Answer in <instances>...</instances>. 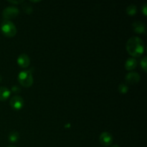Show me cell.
I'll return each mask as SVG.
<instances>
[{"label":"cell","mask_w":147,"mask_h":147,"mask_svg":"<svg viewBox=\"0 0 147 147\" xmlns=\"http://www.w3.org/2000/svg\"><path fill=\"white\" fill-rule=\"evenodd\" d=\"M126 50L132 57H139L144 52V43L140 37H131L126 42Z\"/></svg>","instance_id":"obj_1"},{"label":"cell","mask_w":147,"mask_h":147,"mask_svg":"<svg viewBox=\"0 0 147 147\" xmlns=\"http://www.w3.org/2000/svg\"><path fill=\"white\" fill-rule=\"evenodd\" d=\"M18 81L23 87H30L33 84L32 70H24L20 71L18 75Z\"/></svg>","instance_id":"obj_2"},{"label":"cell","mask_w":147,"mask_h":147,"mask_svg":"<svg viewBox=\"0 0 147 147\" xmlns=\"http://www.w3.org/2000/svg\"><path fill=\"white\" fill-rule=\"evenodd\" d=\"M1 32L8 37H12L17 34V27L11 20H4L1 23Z\"/></svg>","instance_id":"obj_3"},{"label":"cell","mask_w":147,"mask_h":147,"mask_svg":"<svg viewBox=\"0 0 147 147\" xmlns=\"http://www.w3.org/2000/svg\"><path fill=\"white\" fill-rule=\"evenodd\" d=\"M20 13V10L15 6H9L7 7L2 11V16L5 20H10L11 19L15 18Z\"/></svg>","instance_id":"obj_4"},{"label":"cell","mask_w":147,"mask_h":147,"mask_svg":"<svg viewBox=\"0 0 147 147\" xmlns=\"http://www.w3.org/2000/svg\"><path fill=\"white\" fill-rule=\"evenodd\" d=\"M9 105L14 110H20L24 106V100L20 96H14L10 98Z\"/></svg>","instance_id":"obj_5"},{"label":"cell","mask_w":147,"mask_h":147,"mask_svg":"<svg viewBox=\"0 0 147 147\" xmlns=\"http://www.w3.org/2000/svg\"><path fill=\"white\" fill-rule=\"evenodd\" d=\"M140 75L137 72L132 71L127 73L125 76V80L126 82L129 84H135V83H139L140 80Z\"/></svg>","instance_id":"obj_6"},{"label":"cell","mask_w":147,"mask_h":147,"mask_svg":"<svg viewBox=\"0 0 147 147\" xmlns=\"http://www.w3.org/2000/svg\"><path fill=\"white\" fill-rule=\"evenodd\" d=\"M99 140L103 146H110L113 142V136L109 132L104 131L100 134Z\"/></svg>","instance_id":"obj_7"},{"label":"cell","mask_w":147,"mask_h":147,"mask_svg":"<svg viewBox=\"0 0 147 147\" xmlns=\"http://www.w3.org/2000/svg\"><path fill=\"white\" fill-rule=\"evenodd\" d=\"M17 63L22 68H26L30 64V58L28 55L25 53L20 55L17 57Z\"/></svg>","instance_id":"obj_8"},{"label":"cell","mask_w":147,"mask_h":147,"mask_svg":"<svg viewBox=\"0 0 147 147\" xmlns=\"http://www.w3.org/2000/svg\"><path fill=\"white\" fill-rule=\"evenodd\" d=\"M132 27L135 32L142 34V33H146V25L143 22L136 21L132 24Z\"/></svg>","instance_id":"obj_9"},{"label":"cell","mask_w":147,"mask_h":147,"mask_svg":"<svg viewBox=\"0 0 147 147\" xmlns=\"http://www.w3.org/2000/svg\"><path fill=\"white\" fill-rule=\"evenodd\" d=\"M137 66V60L134 57H129L125 63V68L127 70H132Z\"/></svg>","instance_id":"obj_10"},{"label":"cell","mask_w":147,"mask_h":147,"mask_svg":"<svg viewBox=\"0 0 147 147\" xmlns=\"http://www.w3.org/2000/svg\"><path fill=\"white\" fill-rule=\"evenodd\" d=\"M11 95V91L7 87H0V100H6Z\"/></svg>","instance_id":"obj_11"},{"label":"cell","mask_w":147,"mask_h":147,"mask_svg":"<svg viewBox=\"0 0 147 147\" xmlns=\"http://www.w3.org/2000/svg\"><path fill=\"white\" fill-rule=\"evenodd\" d=\"M19 139H20V134H19L17 131H11L9 134L8 139L11 143L17 142L19 140Z\"/></svg>","instance_id":"obj_12"},{"label":"cell","mask_w":147,"mask_h":147,"mask_svg":"<svg viewBox=\"0 0 147 147\" xmlns=\"http://www.w3.org/2000/svg\"><path fill=\"white\" fill-rule=\"evenodd\" d=\"M136 11H137V8H136V6L135 4H130L126 8V13L129 15H134L135 14H136Z\"/></svg>","instance_id":"obj_13"},{"label":"cell","mask_w":147,"mask_h":147,"mask_svg":"<svg viewBox=\"0 0 147 147\" xmlns=\"http://www.w3.org/2000/svg\"><path fill=\"white\" fill-rule=\"evenodd\" d=\"M118 90L120 93H122V94H125L128 92L129 90V87L125 83H121V84L119 85L118 86Z\"/></svg>","instance_id":"obj_14"},{"label":"cell","mask_w":147,"mask_h":147,"mask_svg":"<svg viewBox=\"0 0 147 147\" xmlns=\"http://www.w3.org/2000/svg\"><path fill=\"white\" fill-rule=\"evenodd\" d=\"M22 9L24 10V11L27 14H30V13L32 12L33 8L32 7V5H30L28 3H24V4H22Z\"/></svg>","instance_id":"obj_15"},{"label":"cell","mask_w":147,"mask_h":147,"mask_svg":"<svg viewBox=\"0 0 147 147\" xmlns=\"http://www.w3.org/2000/svg\"><path fill=\"white\" fill-rule=\"evenodd\" d=\"M140 65H141V67H142L144 70L145 72H146V65H147V57L146 56H144V57H142V59L140 61Z\"/></svg>","instance_id":"obj_16"},{"label":"cell","mask_w":147,"mask_h":147,"mask_svg":"<svg viewBox=\"0 0 147 147\" xmlns=\"http://www.w3.org/2000/svg\"><path fill=\"white\" fill-rule=\"evenodd\" d=\"M20 90H21V88L17 86H13L11 87V91L14 92V93H20Z\"/></svg>","instance_id":"obj_17"},{"label":"cell","mask_w":147,"mask_h":147,"mask_svg":"<svg viewBox=\"0 0 147 147\" xmlns=\"http://www.w3.org/2000/svg\"><path fill=\"white\" fill-rule=\"evenodd\" d=\"M146 5L147 4L146 3H145L144 4L143 6L142 7V12L144 13V15H146L147 14V9H146Z\"/></svg>","instance_id":"obj_18"},{"label":"cell","mask_w":147,"mask_h":147,"mask_svg":"<svg viewBox=\"0 0 147 147\" xmlns=\"http://www.w3.org/2000/svg\"><path fill=\"white\" fill-rule=\"evenodd\" d=\"M8 2L11 3V4H20V3L24 2V1H21V0H20V1H8Z\"/></svg>","instance_id":"obj_19"},{"label":"cell","mask_w":147,"mask_h":147,"mask_svg":"<svg viewBox=\"0 0 147 147\" xmlns=\"http://www.w3.org/2000/svg\"><path fill=\"white\" fill-rule=\"evenodd\" d=\"M111 147H120L119 146V145H117V144H114V145H113V146H112Z\"/></svg>","instance_id":"obj_20"},{"label":"cell","mask_w":147,"mask_h":147,"mask_svg":"<svg viewBox=\"0 0 147 147\" xmlns=\"http://www.w3.org/2000/svg\"><path fill=\"white\" fill-rule=\"evenodd\" d=\"M1 80H2V78H1V75H0V83H1Z\"/></svg>","instance_id":"obj_21"},{"label":"cell","mask_w":147,"mask_h":147,"mask_svg":"<svg viewBox=\"0 0 147 147\" xmlns=\"http://www.w3.org/2000/svg\"><path fill=\"white\" fill-rule=\"evenodd\" d=\"M7 147H16L15 146H7Z\"/></svg>","instance_id":"obj_22"}]
</instances>
